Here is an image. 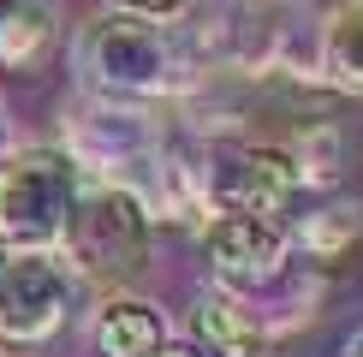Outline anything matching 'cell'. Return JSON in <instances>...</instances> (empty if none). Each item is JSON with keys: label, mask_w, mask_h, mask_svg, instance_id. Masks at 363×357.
<instances>
[{"label": "cell", "mask_w": 363, "mask_h": 357, "mask_svg": "<svg viewBox=\"0 0 363 357\" xmlns=\"http://www.w3.org/2000/svg\"><path fill=\"white\" fill-rule=\"evenodd\" d=\"M84 167L66 149H18L0 161V250L30 256L54 250L72 232V215L84 203Z\"/></svg>", "instance_id": "1"}, {"label": "cell", "mask_w": 363, "mask_h": 357, "mask_svg": "<svg viewBox=\"0 0 363 357\" xmlns=\"http://www.w3.org/2000/svg\"><path fill=\"white\" fill-rule=\"evenodd\" d=\"M196 339H203L196 346L203 357H262L268 327L238 292H208L196 304Z\"/></svg>", "instance_id": "8"}, {"label": "cell", "mask_w": 363, "mask_h": 357, "mask_svg": "<svg viewBox=\"0 0 363 357\" xmlns=\"http://www.w3.org/2000/svg\"><path fill=\"white\" fill-rule=\"evenodd\" d=\"M54 36V12L48 6H12L6 18H0V66L6 72H30L42 60Z\"/></svg>", "instance_id": "12"}, {"label": "cell", "mask_w": 363, "mask_h": 357, "mask_svg": "<svg viewBox=\"0 0 363 357\" xmlns=\"http://www.w3.org/2000/svg\"><path fill=\"white\" fill-rule=\"evenodd\" d=\"M0 262H6V250H0Z\"/></svg>", "instance_id": "17"}, {"label": "cell", "mask_w": 363, "mask_h": 357, "mask_svg": "<svg viewBox=\"0 0 363 357\" xmlns=\"http://www.w3.org/2000/svg\"><path fill=\"white\" fill-rule=\"evenodd\" d=\"M345 357H363V334H357V339H352V346H345Z\"/></svg>", "instance_id": "16"}, {"label": "cell", "mask_w": 363, "mask_h": 357, "mask_svg": "<svg viewBox=\"0 0 363 357\" xmlns=\"http://www.w3.org/2000/svg\"><path fill=\"white\" fill-rule=\"evenodd\" d=\"M155 357H203V351H196V346H173V339H167V346H161Z\"/></svg>", "instance_id": "15"}, {"label": "cell", "mask_w": 363, "mask_h": 357, "mask_svg": "<svg viewBox=\"0 0 363 357\" xmlns=\"http://www.w3.org/2000/svg\"><path fill=\"white\" fill-rule=\"evenodd\" d=\"M78 72L108 101H155L179 84V48L155 18L131 6H108L78 36Z\"/></svg>", "instance_id": "2"}, {"label": "cell", "mask_w": 363, "mask_h": 357, "mask_svg": "<svg viewBox=\"0 0 363 357\" xmlns=\"http://www.w3.org/2000/svg\"><path fill=\"white\" fill-rule=\"evenodd\" d=\"M196 191H203V215L208 208L280 215L298 197V167L286 155V143H220L196 167Z\"/></svg>", "instance_id": "5"}, {"label": "cell", "mask_w": 363, "mask_h": 357, "mask_svg": "<svg viewBox=\"0 0 363 357\" xmlns=\"http://www.w3.org/2000/svg\"><path fill=\"white\" fill-rule=\"evenodd\" d=\"M357 232H363V215H357L352 203H334V208H315V215L298 220L292 244L310 250L315 262H334V256H345V250L357 244Z\"/></svg>", "instance_id": "11"}, {"label": "cell", "mask_w": 363, "mask_h": 357, "mask_svg": "<svg viewBox=\"0 0 363 357\" xmlns=\"http://www.w3.org/2000/svg\"><path fill=\"white\" fill-rule=\"evenodd\" d=\"M119 6L143 12V18H161V12H179V6H185V0H119Z\"/></svg>", "instance_id": "14"}, {"label": "cell", "mask_w": 363, "mask_h": 357, "mask_svg": "<svg viewBox=\"0 0 363 357\" xmlns=\"http://www.w3.org/2000/svg\"><path fill=\"white\" fill-rule=\"evenodd\" d=\"M286 155H292V167H298V191L304 185H334L340 161H345V143H340L334 125H310L298 143H286Z\"/></svg>", "instance_id": "13"}, {"label": "cell", "mask_w": 363, "mask_h": 357, "mask_svg": "<svg viewBox=\"0 0 363 357\" xmlns=\"http://www.w3.org/2000/svg\"><path fill=\"white\" fill-rule=\"evenodd\" d=\"M72 310V268L54 250L0 262V346H42L66 327Z\"/></svg>", "instance_id": "6"}, {"label": "cell", "mask_w": 363, "mask_h": 357, "mask_svg": "<svg viewBox=\"0 0 363 357\" xmlns=\"http://www.w3.org/2000/svg\"><path fill=\"white\" fill-rule=\"evenodd\" d=\"M196 238H203L208 268L226 280V292L274 286L286 274V250H292L286 220L280 215H256V208H208Z\"/></svg>", "instance_id": "4"}, {"label": "cell", "mask_w": 363, "mask_h": 357, "mask_svg": "<svg viewBox=\"0 0 363 357\" xmlns=\"http://www.w3.org/2000/svg\"><path fill=\"white\" fill-rule=\"evenodd\" d=\"M322 66H328V84L363 96V0H352V6L334 12L328 42H322Z\"/></svg>", "instance_id": "10"}, {"label": "cell", "mask_w": 363, "mask_h": 357, "mask_svg": "<svg viewBox=\"0 0 363 357\" xmlns=\"http://www.w3.org/2000/svg\"><path fill=\"white\" fill-rule=\"evenodd\" d=\"M78 167H101V173H119L131 161H155V131L149 119H138L131 108H96V113H78Z\"/></svg>", "instance_id": "7"}, {"label": "cell", "mask_w": 363, "mask_h": 357, "mask_svg": "<svg viewBox=\"0 0 363 357\" xmlns=\"http://www.w3.org/2000/svg\"><path fill=\"white\" fill-rule=\"evenodd\" d=\"M72 250H78L84 274L96 280H125L149 262V203L131 185H96L84 191L78 215H72Z\"/></svg>", "instance_id": "3"}, {"label": "cell", "mask_w": 363, "mask_h": 357, "mask_svg": "<svg viewBox=\"0 0 363 357\" xmlns=\"http://www.w3.org/2000/svg\"><path fill=\"white\" fill-rule=\"evenodd\" d=\"M167 346V322L149 298H108L96 316V357H155Z\"/></svg>", "instance_id": "9"}]
</instances>
